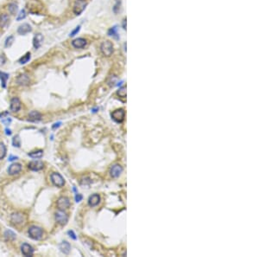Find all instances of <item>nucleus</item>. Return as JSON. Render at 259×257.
Returning <instances> with one entry per match:
<instances>
[{
    "label": "nucleus",
    "instance_id": "35",
    "mask_svg": "<svg viewBox=\"0 0 259 257\" xmlns=\"http://www.w3.org/2000/svg\"><path fill=\"white\" fill-rule=\"evenodd\" d=\"M82 195L81 194H77L75 195V201L77 202V203H79V202H80L81 200H82Z\"/></svg>",
    "mask_w": 259,
    "mask_h": 257
},
{
    "label": "nucleus",
    "instance_id": "37",
    "mask_svg": "<svg viewBox=\"0 0 259 257\" xmlns=\"http://www.w3.org/2000/svg\"><path fill=\"white\" fill-rule=\"evenodd\" d=\"M61 124H62V123H61V122H58V123H55V124H54V126H52V128H53V129H56V128H58L59 126H61Z\"/></svg>",
    "mask_w": 259,
    "mask_h": 257
},
{
    "label": "nucleus",
    "instance_id": "16",
    "mask_svg": "<svg viewBox=\"0 0 259 257\" xmlns=\"http://www.w3.org/2000/svg\"><path fill=\"white\" fill-rule=\"evenodd\" d=\"M86 43H87V42H86V39L79 37V38H76L73 41L72 45L75 49H82L86 45Z\"/></svg>",
    "mask_w": 259,
    "mask_h": 257
},
{
    "label": "nucleus",
    "instance_id": "13",
    "mask_svg": "<svg viewBox=\"0 0 259 257\" xmlns=\"http://www.w3.org/2000/svg\"><path fill=\"white\" fill-rule=\"evenodd\" d=\"M22 170V165L19 163H14L10 165V167L8 168V173L10 175H17Z\"/></svg>",
    "mask_w": 259,
    "mask_h": 257
},
{
    "label": "nucleus",
    "instance_id": "19",
    "mask_svg": "<svg viewBox=\"0 0 259 257\" xmlns=\"http://www.w3.org/2000/svg\"><path fill=\"white\" fill-rule=\"evenodd\" d=\"M59 247H60L61 251L65 254H68L70 253V251H71V245L67 242H62Z\"/></svg>",
    "mask_w": 259,
    "mask_h": 257
},
{
    "label": "nucleus",
    "instance_id": "39",
    "mask_svg": "<svg viewBox=\"0 0 259 257\" xmlns=\"http://www.w3.org/2000/svg\"><path fill=\"white\" fill-rule=\"evenodd\" d=\"M5 133H6L7 135H10L11 134V131H10V129L6 128L5 129Z\"/></svg>",
    "mask_w": 259,
    "mask_h": 257
},
{
    "label": "nucleus",
    "instance_id": "36",
    "mask_svg": "<svg viewBox=\"0 0 259 257\" xmlns=\"http://www.w3.org/2000/svg\"><path fill=\"white\" fill-rule=\"evenodd\" d=\"M68 235H69V236H70L71 238H73V240H75V239H76L75 234L73 233V230H69V231H68Z\"/></svg>",
    "mask_w": 259,
    "mask_h": 257
},
{
    "label": "nucleus",
    "instance_id": "30",
    "mask_svg": "<svg viewBox=\"0 0 259 257\" xmlns=\"http://www.w3.org/2000/svg\"><path fill=\"white\" fill-rule=\"evenodd\" d=\"M25 18H26V11H25V10H22V11L19 12L18 16H17V21H20V20H23V19H24Z\"/></svg>",
    "mask_w": 259,
    "mask_h": 257
},
{
    "label": "nucleus",
    "instance_id": "12",
    "mask_svg": "<svg viewBox=\"0 0 259 257\" xmlns=\"http://www.w3.org/2000/svg\"><path fill=\"white\" fill-rule=\"evenodd\" d=\"M31 31H32L31 26L29 25V24H26V23L21 25L20 26L18 27V29H17V33L21 36L26 35V34H28V33H30V32Z\"/></svg>",
    "mask_w": 259,
    "mask_h": 257
},
{
    "label": "nucleus",
    "instance_id": "15",
    "mask_svg": "<svg viewBox=\"0 0 259 257\" xmlns=\"http://www.w3.org/2000/svg\"><path fill=\"white\" fill-rule=\"evenodd\" d=\"M43 39H44L43 38V36L40 34V33L35 35L34 38H33V46H34L35 49H37L41 47L42 42H43Z\"/></svg>",
    "mask_w": 259,
    "mask_h": 257
},
{
    "label": "nucleus",
    "instance_id": "26",
    "mask_svg": "<svg viewBox=\"0 0 259 257\" xmlns=\"http://www.w3.org/2000/svg\"><path fill=\"white\" fill-rule=\"evenodd\" d=\"M4 236L7 240L9 241H13V240L16 239V234L14 232H12L11 230H7L4 233Z\"/></svg>",
    "mask_w": 259,
    "mask_h": 257
},
{
    "label": "nucleus",
    "instance_id": "7",
    "mask_svg": "<svg viewBox=\"0 0 259 257\" xmlns=\"http://www.w3.org/2000/svg\"><path fill=\"white\" fill-rule=\"evenodd\" d=\"M44 167V164L42 163L40 160H35V161H31L30 163H29L28 165V168L31 170H34V171H38V170H41L43 169Z\"/></svg>",
    "mask_w": 259,
    "mask_h": 257
},
{
    "label": "nucleus",
    "instance_id": "4",
    "mask_svg": "<svg viewBox=\"0 0 259 257\" xmlns=\"http://www.w3.org/2000/svg\"><path fill=\"white\" fill-rule=\"evenodd\" d=\"M55 220L59 224L64 226L68 222V215L66 214L64 210H60L55 213Z\"/></svg>",
    "mask_w": 259,
    "mask_h": 257
},
{
    "label": "nucleus",
    "instance_id": "34",
    "mask_svg": "<svg viewBox=\"0 0 259 257\" xmlns=\"http://www.w3.org/2000/svg\"><path fill=\"white\" fill-rule=\"evenodd\" d=\"M6 63V58L3 56H0V66H3Z\"/></svg>",
    "mask_w": 259,
    "mask_h": 257
},
{
    "label": "nucleus",
    "instance_id": "28",
    "mask_svg": "<svg viewBox=\"0 0 259 257\" xmlns=\"http://www.w3.org/2000/svg\"><path fill=\"white\" fill-rule=\"evenodd\" d=\"M14 42V36H8L6 38V40H5V42H4V47L5 48H10V46L13 44Z\"/></svg>",
    "mask_w": 259,
    "mask_h": 257
},
{
    "label": "nucleus",
    "instance_id": "27",
    "mask_svg": "<svg viewBox=\"0 0 259 257\" xmlns=\"http://www.w3.org/2000/svg\"><path fill=\"white\" fill-rule=\"evenodd\" d=\"M6 155V146L3 143H0V159H3Z\"/></svg>",
    "mask_w": 259,
    "mask_h": 257
},
{
    "label": "nucleus",
    "instance_id": "5",
    "mask_svg": "<svg viewBox=\"0 0 259 257\" xmlns=\"http://www.w3.org/2000/svg\"><path fill=\"white\" fill-rule=\"evenodd\" d=\"M125 117V111L124 109H117L111 113V118L117 123H122Z\"/></svg>",
    "mask_w": 259,
    "mask_h": 257
},
{
    "label": "nucleus",
    "instance_id": "23",
    "mask_svg": "<svg viewBox=\"0 0 259 257\" xmlns=\"http://www.w3.org/2000/svg\"><path fill=\"white\" fill-rule=\"evenodd\" d=\"M8 79H9V75L6 73H4V72L0 71V80H1V82H2L1 85H2V87H3V88L6 87V82Z\"/></svg>",
    "mask_w": 259,
    "mask_h": 257
},
{
    "label": "nucleus",
    "instance_id": "29",
    "mask_svg": "<svg viewBox=\"0 0 259 257\" xmlns=\"http://www.w3.org/2000/svg\"><path fill=\"white\" fill-rule=\"evenodd\" d=\"M117 95L121 98L126 97V87H122L119 88V90L117 91Z\"/></svg>",
    "mask_w": 259,
    "mask_h": 257
},
{
    "label": "nucleus",
    "instance_id": "21",
    "mask_svg": "<svg viewBox=\"0 0 259 257\" xmlns=\"http://www.w3.org/2000/svg\"><path fill=\"white\" fill-rule=\"evenodd\" d=\"M10 21V17L7 14H0V28L3 29L5 27Z\"/></svg>",
    "mask_w": 259,
    "mask_h": 257
},
{
    "label": "nucleus",
    "instance_id": "17",
    "mask_svg": "<svg viewBox=\"0 0 259 257\" xmlns=\"http://www.w3.org/2000/svg\"><path fill=\"white\" fill-rule=\"evenodd\" d=\"M100 197L99 194H93L88 199V205L90 207H95L100 204Z\"/></svg>",
    "mask_w": 259,
    "mask_h": 257
},
{
    "label": "nucleus",
    "instance_id": "22",
    "mask_svg": "<svg viewBox=\"0 0 259 257\" xmlns=\"http://www.w3.org/2000/svg\"><path fill=\"white\" fill-rule=\"evenodd\" d=\"M28 155L32 159H41V157L43 156V151L42 150L34 151V152H31V153H29Z\"/></svg>",
    "mask_w": 259,
    "mask_h": 257
},
{
    "label": "nucleus",
    "instance_id": "18",
    "mask_svg": "<svg viewBox=\"0 0 259 257\" xmlns=\"http://www.w3.org/2000/svg\"><path fill=\"white\" fill-rule=\"evenodd\" d=\"M24 215L21 213H14L11 215V222L15 224H20L22 222H24Z\"/></svg>",
    "mask_w": 259,
    "mask_h": 257
},
{
    "label": "nucleus",
    "instance_id": "2",
    "mask_svg": "<svg viewBox=\"0 0 259 257\" xmlns=\"http://www.w3.org/2000/svg\"><path fill=\"white\" fill-rule=\"evenodd\" d=\"M100 50L105 56H110L113 53V45L110 41H104L100 45Z\"/></svg>",
    "mask_w": 259,
    "mask_h": 257
},
{
    "label": "nucleus",
    "instance_id": "38",
    "mask_svg": "<svg viewBox=\"0 0 259 257\" xmlns=\"http://www.w3.org/2000/svg\"><path fill=\"white\" fill-rule=\"evenodd\" d=\"M15 159H17V157L10 156V158H9V161H13V160H15Z\"/></svg>",
    "mask_w": 259,
    "mask_h": 257
},
{
    "label": "nucleus",
    "instance_id": "33",
    "mask_svg": "<svg viewBox=\"0 0 259 257\" xmlns=\"http://www.w3.org/2000/svg\"><path fill=\"white\" fill-rule=\"evenodd\" d=\"M79 30H80V25L77 26V27H76V28L74 29V30H73V31L71 32V33H70V35H69V36H75L76 34H77V33L79 31Z\"/></svg>",
    "mask_w": 259,
    "mask_h": 257
},
{
    "label": "nucleus",
    "instance_id": "31",
    "mask_svg": "<svg viewBox=\"0 0 259 257\" xmlns=\"http://www.w3.org/2000/svg\"><path fill=\"white\" fill-rule=\"evenodd\" d=\"M12 143H13L14 146L19 147V146H20V144H21V141H20V139H19V137H18V136H16V137H14L13 140H12Z\"/></svg>",
    "mask_w": 259,
    "mask_h": 257
},
{
    "label": "nucleus",
    "instance_id": "6",
    "mask_svg": "<svg viewBox=\"0 0 259 257\" xmlns=\"http://www.w3.org/2000/svg\"><path fill=\"white\" fill-rule=\"evenodd\" d=\"M86 6V3L85 0H77L73 6V12L75 15H80Z\"/></svg>",
    "mask_w": 259,
    "mask_h": 257
},
{
    "label": "nucleus",
    "instance_id": "20",
    "mask_svg": "<svg viewBox=\"0 0 259 257\" xmlns=\"http://www.w3.org/2000/svg\"><path fill=\"white\" fill-rule=\"evenodd\" d=\"M41 119V115L37 111H31L29 114V120L30 121H38Z\"/></svg>",
    "mask_w": 259,
    "mask_h": 257
},
{
    "label": "nucleus",
    "instance_id": "32",
    "mask_svg": "<svg viewBox=\"0 0 259 257\" xmlns=\"http://www.w3.org/2000/svg\"><path fill=\"white\" fill-rule=\"evenodd\" d=\"M109 36H116V35H117V27H112L111 29L109 30V32H108Z\"/></svg>",
    "mask_w": 259,
    "mask_h": 257
},
{
    "label": "nucleus",
    "instance_id": "14",
    "mask_svg": "<svg viewBox=\"0 0 259 257\" xmlns=\"http://www.w3.org/2000/svg\"><path fill=\"white\" fill-rule=\"evenodd\" d=\"M30 77L26 74H23L20 75L17 78V83L20 86H27L30 84Z\"/></svg>",
    "mask_w": 259,
    "mask_h": 257
},
{
    "label": "nucleus",
    "instance_id": "3",
    "mask_svg": "<svg viewBox=\"0 0 259 257\" xmlns=\"http://www.w3.org/2000/svg\"><path fill=\"white\" fill-rule=\"evenodd\" d=\"M50 178H51V182L53 183V184L56 186V187H63L64 184H65V180L64 178L62 177V176L58 172H53L50 176Z\"/></svg>",
    "mask_w": 259,
    "mask_h": 257
},
{
    "label": "nucleus",
    "instance_id": "10",
    "mask_svg": "<svg viewBox=\"0 0 259 257\" xmlns=\"http://www.w3.org/2000/svg\"><path fill=\"white\" fill-rule=\"evenodd\" d=\"M22 107V103H21L20 100L17 97H14L11 99L10 101V111L11 112H18L21 109Z\"/></svg>",
    "mask_w": 259,
    "mask_h": 257
},
{
    "label": "nucleus",
    "instance_id": "11",
    "mask_svg": "<svg viewBox=\"0 0 259 257\" xmlns=\"http://www.w3.org/2000/svg\"><path fill=\"white\" fill-rule=\"evenodd\" d=\"M21 251L24 256H32L34 254V249H33L32 246H30L28 243H24L21 246Z\"/></svg>",
    "mask_w": 259,
    "mask_h": 257
},
{
    "label": "nucleus",
    "instance_id": "24",
    "mask_svg": "<svg viewBox=\"0 0 259 257\" xmlns=\"http://www.w3.org/2000/svg\"><path fill=\"white\" fill-rule=\"evenodd\" d=\"M8 10L10 11V13L11 15H16L17 12V10H18V7H17V4H16L15 3H11L8 5Z\"/></svg>",
    "mask_w": 259,
    "mask_h": 257
},
{
    "label": "nucleus",
    "instance_id": "25",
    "mask_svg": "<svg viewBox=\"0 0 259 257\" xmlns=\"http://www.w3.org/2000/svg\"><path fill=\"white\" fill-rule=\"evenodd\" d=\"M30 60V53L27 52L24 56H22L20 59H19V63H20V64H25V63H27Z\"/></svg>",
    "mask_w": 259,
    "mask_h": 257
},
{
    "label": "nucleus",
    "instance_id": "8",
    "mask_svg": "<svg viewBox=\"0 0 259 257\" xmlns=\"http://www.w3.org/2000/svg\"><path fill=\"white\" fill-rule=\"evenodd\" d=\"M70 206V201L67 198L62 197L57 200V207L60 210H64Z\"/></svg>",
    "mask_w": 259,
    "mask_h": 257
},
{
    "label": "nucleus",
    "instance_id": "1",
    "mask_svg": "<svg viewBox=\"0 0 259 257\" xmlns=\"http://www.w3.org/2000/svg\"><path fill=\"white\" fill-rule=\"evenodd\" d=\"M29 236L30 238L34 240H40L43 235V230L38 226H31L28 230Z\"/></svg>",
    "mask_w": 259,
    "mask_h": 257
},
{
    "label": "nucleus",
    "instance_id": "9",
    "mask_svg": "<svg viewBox=\"0 0 259 257\" xmlns=\"http://www.w3.org/2000/svg\"><path fill=\"white\" fill-rule=\"evenodd\" d=\"M122 171H123V167L121 166L120 165L116 164V165H112L111 168L110 175L112 177H114V178H117V177H118L120 176L121 173H122Z\"/></svg>",
    "mask_w": 259,
    "mask_h": 257
}]
</instances>
